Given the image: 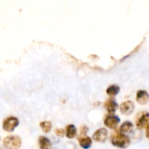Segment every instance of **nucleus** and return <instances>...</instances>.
Returning a JSON list of instances; mask_svg holds the SVG:
<instances>
[{"label":"nucleus","mask_w":149,"mask_h":149,"mask_svg":"<svg viewBox=\"0 0 149 149\" xmlns=\"http://www.w3.org/2000/svg\"><path fill=\"white\" fill-rule=\"evenodd\" d=\"M38 144L40 149H51L52 148V142L51 141L45 137V136H40L38 138Z\"/></svg>","instance_id":"12"},{"label":"nucleus","mask_w":149,"mask_h":149,"mask_svg":"<svg viewBox=\"0 0 149 149\" xmlns=\"http://www.w3.org/2000/svg\"><path fill=\"white\" fill-rule=\"evenodd\" d=\"M134 129V125L130 121H125L122 123V125L120 127V133L126 134H130Z\"/></svg>","instance_id":"10"},{"label":"nucleus","mask_w":149,"mask_h":149,"mask_svg":"<svg viewBox=\"0 0 149 149\" xmlns=\"http://www.w3.org/2000/svg\"><path fill=\"white\" fill-rule=\"evenodd\" d=\"M55 134L59 136V137H63L64 134H65V130L63 128H58V129H56L55 130Z\"/></svg>","instance_id":"17"},{"label":"nucleus","mask_w":149,"mask_h":149,"mask_svg":"<svg viewBox=\"0 0 149 149\" xmlns=\"http://www.w3.org/2000/svg\"><path fill=\"white\" fill-rule=\"evenodd\" d=\"M136 100L140 105H146L149 101L148 93L145 90H140L136 93Z\"/></svg>","instance_id":"8"},{"label":"nucleus","mask_w":149,"mask_h":149,"mask_svg":"<svg viewBox=\"0 0 149 149\" xmlns=\"http://www.w3.org/2000/svg\"><path fill=\"white\" fill-rule=\"evenodd\" d=\"M3 145L7 149H18L22 145V140L18 136L10 135L4 138Z\"/></svg>","instance_id":"2"},{"label":"nucleus","mask_w":149,"mask_h":149,"mask_svg":"<svg viewBox=\"0 0 149 149\" xmlns=\"http://www.w3.org/2000/svg\"><path fill=\"white\" fill-rule=\"evenodd\" d=\"M119 92H120V86H117V85H112V86H108L107 89V93L109 96H111L112 98L113 96L117 95L119 93Z\"/></svg>","instance_id":"14"},{"label":"nucleus","mask_w":149,"mask_h":149,"mask_svg":"<svg viewBox=\"0 0 149 149\" xmlns=\"http://www.w3.org/2000/svg\"><path fill=\"white\" fill-rule=\"evenodd\" d=\"M111 142L114 147L120 148H127L130 145V139L126 134L117 133L111 136Z\"/></svg>","instance_id":"1"},{"label":"nucleus","mask_w":149,"mask_h":149,"mask_svg":"<svg viewBox=\"0 0 149 149\" xmlns=\"http://www.w3.org/2000/svg\"><path fill=\"white\" fill-rule=\"evenodd\" d=\"M108 137V132L106 128H100L93 135V140L97 142H105Z\"/></svg>","instance_id":"5"},{"label":"nucleus","mask_w":149,"mask_h":149,"mask_svg":"<svg viewBox=\"0 0 149 149\" xmlns=\"http://www.w3.org/2000/svg\"><path fill=\"white\" fill-rule=\"evenodd\" d=\"M136 126L139 129L148 128L149 127V113H143L136 120Z\"/></svg>","instance_id":"6"},{"label":"nucleus","mask_w":149,"mask_h":149,"mask_svg":"<svg viewBox=\"0 0 149 149\" xmlns=\"http://www.w3.org/2000/svg\"><path fill=\"white\" fill-rule=\"evenodd\" d=\"M120 120L118 116L115 115H107L104 120V124L110 129H114L119 125Z\"/></svg>","instance_id":"4"},{"label":"nucleus","mask_w":149,"mask_h":149,"mask_svg":"<svg viewBox=\"0 0 149 149\" xmlns=\"http://www.w3.org/2000/svg\"><path fill=\"white\" fill-rule=\"evenodd\" d=\"M105 107H106V108H107V110L108 113H114L116 111L118 105H117V102L115 101V100L113 98H110V99H108L106 101Z\"/></svg>","instance_id":"9"},{"label":"nucleus","mask_w":149,"mask_h":149,"mask_svg":"<svg viewBox=\"0 0 149 149\" xmlns=\"http://www.w3.org/2000/svg\"><path fill=\"white\" fill-rule=\"evenodd\" d=\"M87 132H88V128H87L86 126H82L80 127V134H81V137H85L86 134H87Z\"/></svg>","instance_id":"16"},{"label":"nucleus","mask_w":149,"mask_h":149,"mask_svg":"<svg viewBox=\"0 0 149 149\" xmlns=\"http://www.w3.org/2000/svg\"><path fill=\"white\" fill-rule=\"evenodd\" d=\"M40 127L45 133H49L52 130V123L50 121H43L40 123Z\"/></svg>","instance_id":"15"},{"label":"nucleus","mask_w":149,"mask_h":149,"mask_svg":"<svg viewBox=\"0 0 149 149\" xmlns=\"http://www.w3.org/2000/svg\"><path fill=\"white\" fill-rule=\"evenodd\" d=\"M79 146L84 149L90 148V147L93 144V140L90 137L85 136V137H79Z\"/></svg>","instance_id":"11"},{"label":"nucleus","mask_w":149,"mask_h":149,"mask_svg":"<svg viewBox=\"0 0 149 149\" xmlns=\"http://www.w3.org/2000/svg\"><path fill=\"white\" fill-rule=\"evenodd\" d=\"M146 136L149 139V127L147 128V130H146Z\"/></svg>","instance_id":"18"},{"label":"nucleus","mask_w":149,"mask_h":149,"mask_svg":"<svg viewBox=\"0 0 149 149\" xmlns=\"http://www.w3.org/2000/svg\"><path fill=\"white\" fill-rule=\"evenodd\" d=\"M120 112L123 113V114H126V115H129L131 114L134 110V104L133 101L131 100H127L125 102H123L120 107Z\"/></svg>","instance_id":"7"},{"label":"nucleus","mask_w":149,"mask_h":149,"mask_svg":"<svg viewBox=\"0 0 149 149\" xmlns=\"http://www.w3.org/2000/svg\"><path fill=\"white\" fill-rule=\"evenodd\" d=\"M19 121L16 117H8L3 122V128L6 132H12L18 126Z\"/></svg>","instance_id":"3"},{"label":"nucleus","mask_w":149,"mask_h":149,"mask_svg":"<svg viewBox=\"0 0 149 149\" xmlns=\"http://www.w3.org/2000/svg\"><path fill=\"white\" fill-rule=\"evenodd\" d=\"M77 134V129L74 125H68L65 130V135L68 139H72Z\"/></svg>","instance_id":"13"}]
</instances>
